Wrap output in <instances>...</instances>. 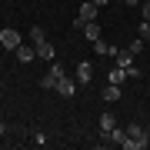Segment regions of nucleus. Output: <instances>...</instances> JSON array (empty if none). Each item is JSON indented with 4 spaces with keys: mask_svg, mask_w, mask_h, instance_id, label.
<instances>
[{
    "mask_svg": "<svg viewBox=\"0 0 150 150\" xmlns=\"http://www.w3.org/2000/svg\"><path fill=\"white\" fill-rule=\"evenodd\" d=\"M0 117H4V110H0Z\"/></svg>",
    "mask_w": 150,
    "mask_h": 150,
    "instance_id": "a878e982",
    "label": "nucleus"
},
{
    "mask_svg": "<svg viewBox=\"0 0 150 150\" xmlns=\"http://www.w3.org/2000/svg\"><path fill=\"white\" fill-rule=\"evenodd\" d=\"M0 47L17 50V47H20V33H17L13 27H4V30H0Z\"/></svg>",
    "mask_w": 150,
    "mask_h": 150,
    "instance_id": "7ed1b4c3",
    "label": "nucleus"
},
{
    "mask_svg": "<svg viewBox=\"0 0 150 150\" xmlns=\"http://www.w3.org/2000/svg\"><path fill=\"white\" fill-rule=\"evenodd\" d=\"M103 140H110V144H120V147H123V140H127V130H120V127H113V130H110V134L103 137Z\"/></svg>",
    "mask_w": 150,
    "mask_h": 150,
    "instance_id": "2eb2a0df",
    "label": "nucleus"
},
{
    "mask_svg": "<svg viewBox=\"0 0 150 150\" xmlns=\"http://www.w3.org/2000/svg\"><path fill=\"white\" fill-rule=\"evenodd\" d=\"M144 147H150V134L140 123H130L127 127V140H123V150H144Z\"/></svg>",
    "mask_w": 150,
    "mask_h": 150,
    "instance_id": "f257e3e1",
    "label": "nucleus"
},
{
    "mask_svg": "<svg viewBox=\"0 0 150 150\" xmlns=\"http://www.w3.org/2000/svg\"><path fill=\"white\" fill-rule=\"evenodd\" d=\"M97 10H100V7H97L93 0H80V10H77V17H80V20H97Z\"/></svg>",
    "mask_w": 150,
    "mask_h": 150,
    "instance_id": "39448f33",
    "label": "nucleus"
},
{
    "mask_svg": "<svg viewBox=\"0 0 150 150\" xmlns=\"http://www.w3.org/2000/svg\"><path fill=\"white\" fill-rule=\"evenodd\" d=\"M17 60H20V64H33V60H37V47H17Z\"/></svg>",
    "mask_w": 150,
    "mask_h": 150,
    "instance_id": "9d476101",
    "label": "nucleus"
},
{
    "mask_svg": "<svg viewBox=\"0 0 150 150\" xmlns=\"http://www.w3.org/2000/svg\"><path fill=\"white\" fill-rule=\"evenodd\" d=\"M0 90H4V87H0Z\"/></svg>",
    "mask_w": 150,
    "mask_h": 150,
    "instance_id": "bb28decb",
    "label": "nucleus"
},
{
    "mask_svg": "<svg viewBox=\"0 0 150 150\" xmlns=\"http://www.w3.org/2000/svg\"><path fill=\"white\" fill-rule=\"evenodd\" d=\"M33 144H37V147H47V134H33Z\"/></svg>",
    "mask_w": 150,
    "mask_h": 150,
    "instance_id": "412c9836",
    "label": "nucleus"
},
{
    "mask_svg": "<svg viewBox=\"0 0 150 150\" xmlns=\"http://www.w3.org/2000/svg\"><path fill=\"white\" fill-rule=\"evenodd\" d=\"M113 57H117V67H123V70H127V67H134V60H137V54H134V50H120L117 47V54H113Z\"/></svg>",
    "mask_w": 150,
    "mask_h": 150,
    "instance_id": "6e6552de",
    "label": "nucleus"
},
{
    "mask_svg": "<svg viewBox=\"0 0 150 150\" xmlns=\"http://www.w3.org/2000/svg\"><path fill=\"white\" fill-rule=\"evenodd\" d=\"M57 93H60V97H67V100H70V97L77 93V83L70 80V77H60V83H57Z\"/></svg>",
    "mask_w": 150,
    "mask_h": 150,
    "instance_id": "1a4fd4ad",
    "label": "nucleus"
},
{
    "mask_svg": "<svg viewBox=\"0 0 150 150\" xmlns=\"http://www.w3.org/2000/svg\"><path fill=\"white\" fill-rule=\"evenodd\" d=\"M123 4H127V7H140L144 0H123Z\"/></svg>",
    "mask_w": 150,
    "mask_h": 150,
    "instance_id": "4be33fe9",
    "label": "nucleus"
},
{
    "mask_svg": "<svg viewBox=\"0 0 150 150\" xmlns=\"http://www.w3.org/2000/svg\"><path fill=\"white\" fill-rule=\"evenodd\" d=\"M93 80V60H80L77 64V83H90Z\"/></svg>",
    "mask_w": 150,
    "mask_h": 150,
    "instance_id": "20e7f679",
    "label": "nucleus"
},
{
    "mask_svg": "<svg viewBox=\"0 0 150 150\" xmlns=\"http://www.w3.org/2000/svg\"><path fill=\"white\" fill-rule=\"evenodd\" d=\"M93 54H97V57H113V54H117V47L107 43L103 37H97V40H93Z\"/></svg>",
    "mask_w": 150,
    "mask_h": 150,
    "instance_id": "423d86ee",
    "label": "nucleus"
},
{
    "mask_svg": "<svg viewBox=\"0 0 150 150\" xmlns=\"http://www.w3.org/2000/svg\"><path fill=\"white\" fill-rule=\"evenodd\" d=\"M100 33H103V30H100V23H97V20H87V23H83V37L90 40V43L100 37Z\"/></svg>",
    "mask_w": 150,
    "mask_h": 150,
    "instance_id": "9b49d317",
    "label": "nucleus"
},
{
    "mask_svg": "<svg viewBox=\"0 0 150 150\" xmlns=\"http://www.w3.org/2000/svg\"><path fill=\"white\" fill-rule=\"evenodd\" d=\"M93 4H97V7H103V4H110V0H93Z\"/></svg>",
    "mask_w": 150,
    "mask_h": 150,
    "instance_id": "b1692460",
    "label": "nucleus"
},
{
    "mask_svg": "<svg viewBox=\"0 0 150 150\" xmlns=\"http://www.w3.org/2000/svg\"><path fill=\"white\" fill-rule=\"evenodd\" d=\"M137 33H140V37H144V43H150V20H140Z\"/></svg>",
    "mask_w": 150,
    "mask_h": 150,
    "instance_id": "dca6fc26",
    "label": "nucleus"
},
{
    "mask_svg": "<svg viewBox=\"0 0 150 150\" xmlns=\"http://www.w3.org/2000/svg\"><path fill=\"white\" fill-rule=\"evenodd\" d=\"M7 134V123H4V117H0V137H4Z\"/></svg>",
    "mask_w": 150,
    "mask_h": 150,
    "instance_id": "5701e85b",
    "label": "nucleus"
},
{
    "mask_svg": "<svg viewBox=\"0 0 150 150\" xmlns=\"http://www.w3.org/2000/svg\"><path fill=\"white\" fill-rule=\"evenodd\" d=\"M113 127H117V120H113V113H100V134L107 137V134H110Z\"/></svg>",
    "mask_w": 150,
    "mask_h": 150,
    "instance_id": "ddd939ff",
    "label": "nucleus"
},
{
    "mask_svg": "<svg viewBox=\"0 0 150 150\" xmlns=\"http://www.w3.org/2000/svg\"><path fill=\"white\" fill-rule=\"evenodd\" d=\"M100 97H103L107 103H117V100H120V87H117V83H107V87L100 90Z\"/></svg>",
    "mask_w": 150,
    "mask_h": 150,
    "instance_id": "f8f14e48",
    "label": "nucleus"
},
{
    "mask_svg": "<svg viewBox=\"0 0 150 150\" xmlns=\"http://www.w3.org/2000/svg\"><path fill=\"white\" fill-rule=\"evenodd\" d=\"M60 77H67V74H64V67H60L57 60H50V70H47V74L40 77V87H43V90H57Z\"/></svg>",
    "mask_w": 150,
    "mask_h": 150,
    "instance_id": "f03ea898",
    "label": "nucleus"
},
{
    "mask_svg": "<svg viewBox=\"0 0 150 150\" xmlns=\"http://www.w3.org/2000/svg\"><path fill=\"white\" fill-rule=\"evenodd\" d=\"M123 80H127V70H123V67H113L110 77H107V83H117V87H120Z\"/></svg>",
    "mask_w": 150,
    "mask_h": 150,
    "instance_id": "4468645a",
    "label": "nucleus"
},
{
    "mask_svg": "<svg viewBox=\"0 0 150 150\" xmlns=\"http://www.w3.org/2000/svg\"><path fill=\"white\" fill-rule=\"evenodd\" d=\"M4 4H10V0H4Z\"/></svg>",
    "mask_w": 150,
    "mask_h": 150,
    "instance_id": "393cba45",
    "label": "nucleus"
},
{
    "mask_svg": "<svg viewBox=\"0 0 150 150\" xmlns=\"http://www.w3.org/2000/svg\"><path fill=\"white\" fill-rule=\"evenodd\" d=\"M140 17H144V20H150V0H144V4H140Z\"/></svg>",
    "mask_w": 150,
    "mask_h": 150,
    "instance_id": "aec40b11",
    "label": "nucleus"
},
{
    "mask_svg": "<svg viewBox=\"0 0 150 150\" xmlns=\"http://www.w3.org/2000/svg\"><path fill=\"white\" fill-rule=\"evenodd\" d=\"M137 77H140V67H137V64L127 67V80H137Z\"/></svg>",
    "mask_w": 150,
    "mask_h": 150,
    "instance_id": "6ab92c4d",
    "label": "nucleus"
},
{
    "mask_svg": "<svg viewBox=\"0 0 150 150\" xmlns=\"http://www.w3.org/2000/svg\"><path fill=\"white\" fill-rule=\"evenodd\" d=\"M33 47H37V60H54L57 57V50H54L50 40H40V43H33Z\"/></svg>",
    "mask_w": 150,
    "mask_h": 150,
    "instance_id": "0eeeda50",
    "label": "nucleus"
},
{
    "mask_svg": "<svg viewBox=\"0 0 150 150\" xmlns=\"http://www.w3.org/2000/svg\"><path fill=\"white\" fill-rule=\"evenodd\" d=\"M30 40H33V43H40V40H47V37H43V27H33V30H30Z\"/></svg>",
    "mask_w": 150,
    "mask_h": 150,
    "instance_id": "a211bd4d",
    "label": "nucleus"
},
{
    "mask_svg": "<svg viewBox=\"0 0 150 150\" xmlns=\"http://www.w3.org/2000/svg\"><path fill=\"white\" fill-rule=\"evenodd\" d=\"M144 47H147V43H144V37H134V40H130V50H134L137 57L144 54Z\"/></svg>",
    "mask_w": 150,
    "mask_h": 150,
    "instance_id": "f3484780",
    "label": "nucleus"
}]
</instances>
